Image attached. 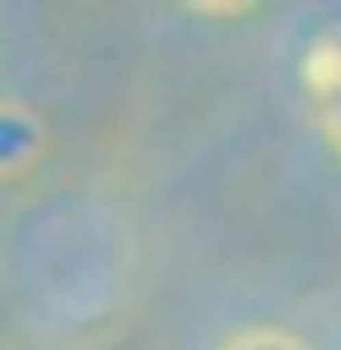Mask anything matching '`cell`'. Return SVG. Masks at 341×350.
Returning a JSON list of instances; mask_svg holds the SVG:
<instances>
[{"label": "cell", "mask_w": 341, "mask_h": 350, "mask_svg": "<svg viewBox=\"0 0 341 350\" xmlns=\"http://www.w3.org/2000/svg\"><path fill=\"white\" fill-rule=\"evenodd\" d=\"M304 89L314 103V122L341 159V38H318L304 52Z\"/></svg>", "instance_id": "cell-1"}, {"label": "cell", "mask_w": 341, "mask_h": 350, "mask_svg": "<svg viewBox=\"0 0 341 350\" xmlns=\"http://www.w3.org/2000/svg\"><path fill=\"white\" fill-rule=\"evenodd\" d=\"M42 145H47V126L38 122V112L19 98H5L0 103V173H5V183L24 178L38 163Z\"/></svg>", "instance_id": "cell-2"}, {"label": "cell", "mask_w": 341, "mask_h": 350, "mask_svg": "<svg viewBox=\"0 0 341 350\" xmlns=\"http://www.w3.org/2000/svg\"><path fill=\"white\" fill-rule=\"evenodd\" d=\"M220 350H314V346L299 341L294 332H281V327H243L234 336H225Z\"/></svg>", "instance_id": "cell-3"}]
</instances>
